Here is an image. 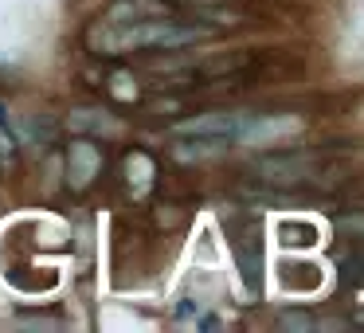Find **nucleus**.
<instances>
[{"instance_id": "f257e3e1", "label": "nucleus", "mask_w": 364, "mask_h": 333, "mask_svg": "<svg viewBox=\"0 0 364 333\" xmlns=\"http://www.w3.org/2000/svg\"><path fill=\"white\" fill-rule=\"evenodd\" d=\"M212 36V28L204 24H184L173 16L157 20H137V24H110V20H90L82 32V48L95 59H122L137 56V51H181L188 43H200Z\"/></svg>"}, {"instance_id": "f03ea898", "label": "nucleus", "mask_w": 364, "mask_h": 333, "mask_svg": "<svg viewBox=\"0 0 364 333\" xmlns=\"http://www.w3.org/2000/svg\"><path fill=\"white\" fill-rule=\"evenodd\" d=\"M173 137H235L247 134V118L239 110H200V114H181L176 122H168Z\"/></svg>"}, {"instance_id": "7ed1b4c3", "label": "nucleus", "mask_w": 364, "mask_h": 333, "mask_svg": "<svg viewBox=\"0 0 364 333\" xmlns=\"http://www.w3.org/2000/svg\"><path fill=\"white\" fill-rule=\"evenodd\" d=\"M63 161H67V189H71L75 196L95 189L102 169H106V157H102V149H98V142L95 137H82V134L75 137V142H67Z\"/></svg>"}, {"instance_id": "20e7f679", "label": "nucleus", "mask_w": 364, "mask_h": 333, "mask_svg": "<svg viewBox=\"0 0 364 333\" xmlns=\"http://www.w3.org/2000/svg\"><path fill=\"white\" fill-rule=\"evenodd\" d=\"M67 126L79 130V134L95 130V134H102V137H122V134H126V126H122V122L114 118V114H106V110H71Z\"/></svg>"}, {"instance_id": "39448f33", "label": "nucleus", "mask_w": 364, "mask_h": 333, "mask_svg": "<svg viewBox=\"0 0 364 333\" xmlns=\"http://www.w3.org/2000/svg\"><path fill=\"white\" fill-rule=\"evenodd\" d=\"M192 20H204V28H212V32H220V28H247L251 24V16L239 9H228V4H196L192 9Z\"/></svg>"}, {"instance_id": "423d86ee", "label": "nucleus", "mask_w": 364, "mask_h": 333, "mask_svg": "<svg viewBox=\"0 0 364 333\" xmlns=\"http://www.w3.org/2000/svg\"><path fill=\"white\" fill-rule=\"evenodd\" d=\"M102 87H106V95H110V98H118V102H126V106L141 102V95H145L141 83H137V75H129V71H114Z\"/></svg>"}, {"instance_id": "0eeeda50", "label": "nucleus", "mask_w": 364, "mask_h": 333, "mask_svg": "<svg viewBox=\"0 0 364 333\" xmlns=\"http://www.w3.org/2000/svg\"><path fill=\"white\" fill-rule=\"evenodd\" d=\"M145 114H153L157 122H176L181 114H188V95H165V98H153L145 102Z\"/></svg>"}, {"instance_id": "6e6552de", "label": "nucleus", "mask_w": 364, "mask_h": 333, "mask_svg": "<svg viewBox=\"0 0 364 333\" xmlns=\"http://www.w3.org/2000/svg\"><path fill=\"white\" fill-rule=\"evenodd\" d=\"M184 220H188V212H184L181 204H157V208H153V223H157L161 231L184 228Z\"/></svg>"}, {"instance_id": "1a4fd4ad", "label": "nucleus", "mask_w": 364, "mask_h": 333, "mask_svg": "<svg viewBox=\"0 0 364 333\" xmlns=\"http://www.w3.org/2000/svg\"><path fill=\"white\" fill-rule=\"evenodd\" d=\"M341 278L353 282V286H364V243L353 247V251L341 259Z\"/></svg>"}, {"instance_id": "9d476101", "label": "nucleus", "mask_w": 364, "mask_h": 333, "mask_svg": "<svg viewBox=\"0 0 364 333\" xmlns=\"http://www.w3.org/2000/svg\"><path fill=\"white\" fill-rule=\"evenodd\" d=\"M282 239H286V243H294V247H309L317 239V228H314V223H306V220H290V223H282Z\"/></svg>"}, {"instance_id": "9b49d317", "label": "nucleus", "mask_w": 364, "mask_h": 333, "mask_svg": "<svg viewBox=\"0 0 364 333\" xmlns=\"http://www.w3.org/2000/svg\"><path fill=\"white\" fill-rule=\"evenodd\" d=\"M317 325L314 314H306V310H282L278 314V329H298V333H309Z\"/></svg>"}, {"instance_id": "f8f14e48", "label": "nucleus", "mask_w": 364, "mask_h": 333, "mask_svg": "<svg viewBox=\"0 0 364 333\" xmlns=\"http://www.w3.org/2000/svg\"><path fill=\"white\" fill-rule=\"evenodd\" d=\"M337 228L345 231V236H356V239L364 243V212H353V216L341 212V216H337Z\"/></svg>"}, {"instance_id": "ddd939ff", "label": "nucleus", "mask_w": 364, "mask_h": 333, "mask_svg": "<svg viewBox=\"0 0 364 333\" xmlns=\"http://www.w3.org/2000/svg\"><path fill=\"white\" fill-rule=\"evenodd\" d=\"M0 157H4V161L16 157V142H12V134L4 130V122H0Z\"/></svg>"}, {"instance_id": "4468645a", "label": "nucleus", "mask_w": 364, "mask_h": 333, "mask_svg": "<svg viewBox=\"0 0 364 333\" xmlns=\"http://www.w3.org/2000/svg\"><path fill=\"white\" fill-rule=\"evenodd\" d=\"M0 122H4V106H0Z\"/></svg>"}]
</instances>
